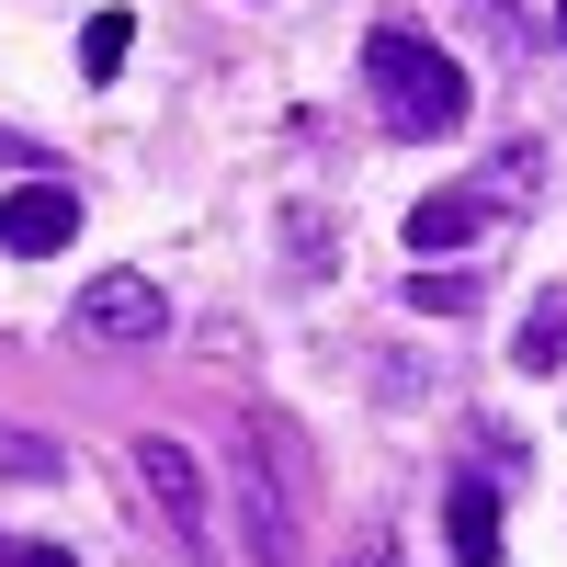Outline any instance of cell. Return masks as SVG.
<instances>
[{"label": "cell", "instance_id": "obj_7", "mask_svg": "<svg viewBox=\"0 0 567 567\" xmlns=\"http://www.w3.org/2000/svg\"><path fill=\"white\" fill-rule=\"evenodd\" d=\"M488 216H499V205L477 194V182H443V194H420V205H409V250H420V261H443V250L477 239Z\"/></svg>", "mask_w": 567, "mask_h": 567}, {"label": "cell", "instance_id": "obj_11", "mask_svg": "<svg viewBox=\"0 0 567 567\" xmlns=\"http://www.w3.org/2000/svg\"><path fill=\"white\" fill-rule=\"evenodd\" d=\"M409 307H443V318H465V307H477V272H409Z\"/></svg>", "mask_w": 567, "mask_h": 567}, {"label": "cell", "instance_id": "obj_15", "mask_svg": "<svg viewBox=\"0 0 567 567\" xmlns=\"http://www.w3.org/2000/svg\"><path fill=\"white\" fill-rule=\"evenodd\" d=\"M556 34H567V0H556Z\"/></svg>", "mask_w": 567, "mask_h": 567}, {"label": "cell", "instance_id": "obj_8", "mask_svg": "<svg viewBox=\"0 0 567 567\" xmlns=\"http://www.w3.org/2000/svg\"><path fill=\"white\" fill-rule=\"evenodd\" d=\"M511 363H523V374H556L567 363V296H545L523 329H511Z\"/></svg>", "mask_w": 567, "mask_h": 567}, {"label": "cell", "instance_id": "obj_4", "mask_svg": "<svg viewBox=\"0 0 567 567\" xmlns=\"http://www.w3.org/2000/svg\"><path fill=\"white\" fill-rule=\"evenodd\" d=\"M69 239H80V182L23 171L12 194H0V250H12V261H45V250H69Z\"/></svg>", "mask_w": 567, "mask_h": 567}, {"label": "cell", "instance_id": "obj_12", "mask_svg": "<svg viewBox=\"0 0 567 567\" xmlns=\"http://www.w3.org/2000/svg\"><path fill=\"white\" fill-rule=\"evenodd\" d=\"M0 171H45V148H34L23 125H0Z\"/></svg>", "mask_w": 567, "mask_h": 567}, {"label": "cell", "instance_id": "obj_9", "mask_svg": "<svg viewBox=\"0 0 567 567\" xmlns=\"http://www.w3.org/2000/svg\"><path fill=\"white\" fill-rule=\"evenodd\" d=\"M477 194H488L499 216H523V205L545 194V148H499V159H488V182H477Z\"/></svg>", "mask_w": 567, "mask_h": 567}, {"label": "cell", "instance_id": "obj_2", "mask_svg": "<svg viewBox=\"0 0 567 567\" xmlns=\"http://www.w3.org/2000/svg\"><path fill=\"white\" fill-rule=\"evenodd\" d=\"M296 534H307V443L284 420H250V443H239V545H250V567H296Z\"/></svg>", "mask_w": 567, "mask_h": 567}, {"label": "cell", "instance_id": "obj_5", "mask_svg": "<svg viewBox=\"0 0 567 567\" xmlns=\"http://www.w3.org/2000/svg\"><path fill=\"white\" fill-rule=\"evenodd\" d=\"M125 465H136V488L171 511V534H205V477H194V454H182L171 432H136V443H125Z\"/></svg>", "mask_w": 567, "mask_h": 567}, {"label": "cell", "instance_id": "obj_3", "mask_svg": "<svg viewBox=\"0 0 567 567\" xmlns=\"http://www.w3.org/2000/svg\"><path fill=\"white\" fill-rule=\"evenodd\" d=\"M69 341H91V352H148V341H171V284L136 272V261L91 272L80 307H69Z\"/></svg>", "mask_w": 567, "mask_h": 567}, {"label": "cell", "instance_id": "obj_14", "mask_svg": "<svg viewBox=\"0 0 567 567\" xmlns=\"http://www.w3.org/2000/svg\"><path fill=\"white\" fill-rule=\"evenodd\" d=\"M0 567H12V534H0Z\"/></svg>", "mask_w": 567, "mask_h": 567}, {"label": "cell", "instance_id": "obj_10", "mask_svg": "<svg viewBox=\"0 0 567 567\" xmlns=\"http://www.w3.org/2000/svg\"><path fill=\"white\" fill-rule=\"evenodd\" d=\"M125 45H136L125 12H91V34H80V80H114V69H125Z\"/></svg>", "mask_w": 567, "mask_h": 567}, {"label": "cell", "instance_id": "obj_1", "mask_svg": "<svg viewBox=\"0 0 567 567\" xmlns=\"http://www.w3.org/2000/svg\"><path fill=\"white\" fill-rule=\"evenodd\" d=\"M363 91H374V125H386V136H420V148L477 114L465 58H454V45H432L420 23H374V34H363Z\"/></svg>", "mask_w": 567, "mask_h": 567}, {"label": "cell", "instance_id": "obj_6", "mask_svg": "<svg viewBox=\"0 0 567 567\" xmlns=\"http://www.w3.org/2000/svg\"><path fill=\"white\" fill-rule=\"evenodd\" d=\"M443 534H454V567H499V488H488V465H454L443 477Z\"/></svg>", "mask_w": 567, "mask_h": 567}, {"label": "cell", "instance_id": "obj_13", "mask_svg": "<svg viewBox=\"0 0 567 567\" xmlns=\"http://www.w3.org/2000/svg\"><path fill=\"white\" fill-rule=\"evenodd\" d=\"M12 567H80L69 545H12Z\"/></svg>", "mask_w": 567, "mask_h": 567}]
</instances>
